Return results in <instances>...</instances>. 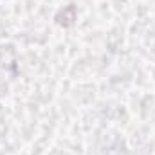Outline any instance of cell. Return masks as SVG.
I'll return each mask as SVG.
<instances>
[{"mask_svg":"<svg viewBox=\"0 0 155 155\" xmlns=\"http://www.w3.org/2000/svg\"><path fill=\"white\" fill-rule=\"evenodd\" d=\"M56 20H58V24L63 25V27L72 25L74 20H76V7H74V5H67L63 11H60V15L56 16Z\"/></svg>","mask_w":155,"mask_h":155,"instance_id":"obj_1","label":"cell"}]
</instances>
